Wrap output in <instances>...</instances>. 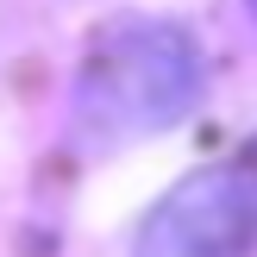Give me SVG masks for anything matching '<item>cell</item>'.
<instances>
[{"label":"cell","instance_id":"cell-1","mask_svg":"<svg viewBox=\"0 0 257 257\" xmlns=\"http://www.w3.org/2000/svg\"><path fill=\"white\" fill-rule=\"evenodd\" d=\"M207 88L201 44L170 19H113L88 44L75 107L94 138H145L188 119Z\"/></svg>","mask_w":257,"mask_h":257},{"label":"cell","instance_id":"cell-2","mask_svg":"<svg viewBox=\"0 0 257 257\" xmlns=\"http://www.w3.org/2000/svg\"><path fill=\"white\" fill-rule=\"evenodd\" d=\"M257 238L251 201L232 170H195L145 213L132 257H245Z\"/></svg>","mask_w":257,"mask_h":257},{"label":"cell","instance_id":"cell-3","mask_svg":"<svg viewBox=\"0 0 257 257\" xmlns=\"http://www.w3.org/2000/svg\"><path fill=\"white\" fill-rule=\"evenodd\" d=\"M226 170H232V182L245 188V201H251V220H257V138H251L245 151H238L232 163H226Z\"/></svg>","mask_w":257,"mask_h":257},{"label":"cell","instance_id":"cell-4","mask_svg":"<svg viewBox=\"0 0 257 257\" xmlns=\"http://www.w3.org/2000/svg\"><path fill=\"white\" fill-rule=\"evenodd\" d=\"M245 7H251V13H257V0H245Z\"/></svg>","mask_w":257,"mask_h":257}]
</instances>
